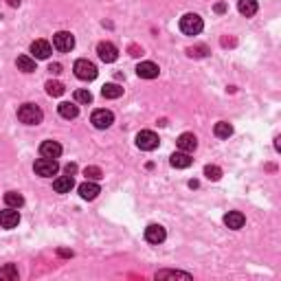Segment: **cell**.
I'll use <instances>...</instances> for the list:
<instances>
[{
    "label": "cell",
    "mask_w": 281,
    "mask_h": 281,
    "mask_svg": "<svg viewBox=\"0 0 281 281\" xmlns=\"http://www.w3.org/2000/svg\"><path fill=\"white\" fill-rule=\"evenodd\" d=\"M99 194H101V189H99V184L95 180H86V182L79 184V196L83 200H95Z\"/></svg>",
    "instance_id": "13"
},
{
    "label": "cell",
    "mask_w": 281,
    "mask_h": 281,
    "mask_svg": "<svg viewBox=\"0 0 281 281\" xmlns=\"http://www.w3.org/2000/svg\"><path fill=\"white\" fill-rule=\"evenodd\" d=\"M83 176H86L88 180H101V178H104L99 167H86V169H83Z\"/></svg>",
    "instance_id": "29"
},
{
    "label": "cell",
    "mask_w": 281,
    "mask_h": 281,
    "mask_svg": "<svg viewBox=\"0 0 281 281\" xmlns=\"http://www.w3.org/2000/svg\"><path fill=\"white\" fill-rule=\"evenodd\" d=\"M46 92L51 95V97H59V95H64V83L59 81H46Z\"/></svg>",
    "instance_id": "27"
},
{
    "label": "cell",
    "mask_w": 281,
    "mask_h": 281,
    "mask_svg": "<svg viewBox=\"0 0 281 281\" xmlns=\"http://www.w3.org/2000/svg\"><path fill=\"white\" fill-rule=\"evenodd\" d=\"M53 46L59 51V53H68V51H73V46H75V38H73V33H68V31H57L55 35H53Z\"/></svg>",
    "instance_id": "6"
},
{
    "label": "cell",
    "mask_w": 281,
    "mask_h": 281,
    "mask_svg": "<svg viewBox=\"0 0 281 281\" xmlns=\"http://www.w3.org/2000/svg\"><path fill=\"white\" fill-rule=\"evenodd\" d=\"M97 55H99L101 62L112 64V62H117L119 51H117V46L112 44V42H101V44L97 46Z\"/></svg>",
    "instance_id": "8"
},
{
    "label": "cell",
    "mask_w": 281,
    "mask_h": 281,
    "mask_svg": "<svg viewBox=\"0 0 281 281\" xmlns=\"http://www.w3.org/2000/svg\"><path fill=\"white\" fill-rule=\"evenodd\" d=\"M158 134L152 132V130H143V132L136 134V145H139L143 152H152V149L158 147Z\"/></svg>",
    "instance_id": "5"
},
{
    "label": "cell",
    "mask_w": 281,
    "mask_h": 281,
    "mask_svg": "<svg viewBox=\"0 0 281 281\" xmlns=\"http://www.w3.org/2000/svg\"><path fill=\"white\" fill-rule=\"evenodd\" d=\"M237 9H240L242 16L250 18V16L257 14V3L255 0H240V3H237Z\"/></svg>",
    "instance_id": "23"
},
{
    "label": "cell",
    "mask_w": 281,
    "mask_h": 281,
    "mask_svg": "<svg viewBox=\"0 0 281 281\" xmlns=\"http://www.w3.org/2000/svg\"><path fill=\"white\" fill-rule=\"evenodd\" d=\"M33 169H35V174L42 176V178H51V176H55V174H57V169H59L57 158H44V156H42V158L35 160Z\"/></svg>",
    "instance_id": "3"
},
{
    "label": "cell",
    "mask_w": 281,
    "mask_h": 281,
    "mask_svg": "<svg viewBox=\"0 0 281 281\" xmlns=\"http://www.w3.org/2000/svg\"><path fill=\"white\" fill-rule=\"evenodd\" d=\"M101 95H104L106 99H119L123 95V88L119 86V83H106V86L101 88Z\"/></svg>",
    "instance_id": "21"
},
{
    "label": "cell",
    "mask_w": 281,
    "mask_h": 281,
    "mask_svg": "<svg viewBox=\"0 0 281 281\" xmlns=\"http://www.w3.org/2000/svg\"><path fill=\"white\" fill-rule=\"evenodd\" d=\"M57 110L64 119H75L77 115H79V108H77L75 104H70V101H62V104L57 106Z\"/></svg>",
    "instance_id": "19"
},
{
    "label": "cell",
    "mask_w": 281,
    "mask_h": 281,
    "mask_svg": "<svg viewBox=\"0 0 281 281\" xmlns=\"http://www.w3.org/2000/svg\"><path fill=\"white\" fill-rule=\"evenodd\" d=\"M20 224V213H18V209H5V211H0V226L3 229H16V226Z\"/></svg>",
    "instance_id": "9"
},
{
    "label": "cell",
    "mask_w": 281,
    "mask_h": 281,
    "mask_svg": "<svg viewBox=\"0 0 281 281\" xmlns=\"http://www.w3.org/2000/svg\"><path fill=\"white\" fill-rule=\"evenodd\" d=\"M64 171H66L68 176H73L75 171H77V165H75V163H70V165H66V169H64Z\"/></svg>",
    "instance_id": "33"
},
{
    "label": "cell",
    "mask_w": 281,
    "mask_h": 281,
    "mask_svg": "<svg viewBox=\"0 0 281 281\" xmlns=\"http://www.w3.org/2000/svg\"><path fill=\"white\" fill-rule=\"evenodd\" d=\"M169 163H171V167H176V169H187V167H191L194 160L189 158L187 152H174L171 158H169Z\"/></svg>",
    "instance_id": "18"
},
{
    "label": "cell",
    "mask_w": 281,
    "mask_h": 281,
    "mask_svg": "<svg viewBox=\"0 0 281 281\" xmlns=\"http://www.w3.org/2000/svg\"><path fill=\"white\" fill-rule=\"evenodd\" d=\"M40 154L44 158H59V154H62V145H59L57 141H44L40 145Z\"/></svg>",
    "instance_id": "14"
},
{
    "label": "cell",
    "mask_w": 281,
    "mask_h": 281,
    "mask_svg": "<svg viewBox=\"0 0 281 281\" xmlns=\"http://www.w3.org/2000/svg\"><path fill=\"white\" fill-rule=\"evenodd\" d=\"M130 51H132V55H143V51H141V49H136V46H132Z\"/></svg>",
    "instance_id": "36"
},
{
    "label": "cell",
    "mask_w": 281,
    "mask_h": 281,
    "mask_svg": "<svg viewBox=\"0 0 281 281\" xmlns=\"http://www.w3.org/2000/svg\"><path fill=\"white\" fill-rule=\"evenodd\" d=\"M202 29H205V22L198 14H187L180 18V31L184 35H198Z\"/></svg>",
    "instance_id": "2"
},
{
    "label": "cell",
    "mask_w": 281,
    "mask_h": 281,
    "mask_svg": "<svg viewBox=\"0 0 281 281\" xmlns=\"http://www.w3.org/2000/svg\"><path fill=\"white\" fill-rule=\"evenodd\" d=\"M165 237H167V233H165V229L160 224H149L145 229V240L149 244H163Z\"/></svg>",
    "instance_id": "10"
},
{
    "label": "cell",
    "mask_w": 281,
    "mask_h": 281,
    "mask_svg": "<svg viewBox=\"0 0 281 281\" xmlns=\"http://www.w3.org/2000/svg\"><path fill=\"white\" fill-rule=\"evenodd\" d=\"M18 119L27 125H38V123H42V119H44V112H42L35 104H22L18 108Z\"/></svg>",
    "instance_id": "1"
},
{
    "label": "cell",
    "mask_w": 281,
    "mask_h": 281,
    "mask_svg": "<svg viewBox=\"0 0 281 281\" xmlns=\"http://www.w3.org/2000/svg\"><path fill=\"white\" fill-rule=\"evenodd\" d=\"M90 123L95 125L97 130H106V128H110L112 123H115V115H112L110 110H95L92 112V117H90Z\"/></svg>",
    "instance_id": "7"
},
{
    "label": "cell",
    "mask_w": 281,
    "mask_h": 281,
    "mask_svg": "<svg viewBox=\"0 0 281 281\" xmlns=\"http://www.w3.org/2000/svg\"><path fill=\"white\" fill-rule=\"evenodd\" d=\"M75 187V180H73V176H59L53 180V189L57 191V194H70V189Z\"/></svg>",
    "instance_id": "16"
},
{
    "label": "cell",
    "mask_w": 281,
    "mask_h": 281,
    "mask_svg": "<svg viewBox=\"0 0 281 281\" xmlns=\"http://www.w3.org/2000/svg\"><path fill=\"white\" fill-rule=\"evenodd\" d=\"M187 53H189L191 57H194V55H196V57H200V55H207V49H205V46H200V49H189Z\"/></svg>",
    "instance_id": "31"
},
{
    "label": "cell",
    "mask_w": 281,
    "mask_h": 281,
    "mask_svg": "<svg viewBox=\"0 0 281 281\" xmlns=\"http://www.w3.org/2000/svg\"><path fill=\"white\" fill-rule=\"evenodd\" d=\"M49 70H51V75H59L62 73V64H51Z\"/></svg>",
    "instance_id": "32"
},
{
    "label": "cell",
    "mask_w": 281,
    "mask_h": 281,
    "mask_svg": "<svg viewBox=\"0 0 281 281\" xmlns=\"http://www.w3.org/2000/svg\"><path fill=\"white\" fill-rule=\"evenodd\" d=\"M215 11H218V14H222V11H226V5H224V3L215 5Z\"/></svg>",
    "instance_id": "35"
},
{
    "label": "cell",
    "mask_w": 281,
    "mask_h": 281,
    "mask_svg": "<svg viewBox=\"0 0 281 281\" xmlns=\"http://www.w3.org/2000/svg\"><path fill=\"white\" fill-rule=\"evenodd\" d=\"M75 101L77 104H90L92 101V95H90V90H75Z\"/></svg>",
    "instance_id": "30"
},
{
    "label": "cell",
    "mask_w": 281,
    "mask_h": 281,
    "mask_svg": "<svg viewBox=\"0 0 281 281\" xmlns=\"http://www.w3.org/2000/svg\"><path fill=\"white\" fill-rule=\"evenodd\" d=\"M51 53H53V49H51V44L46 40H35L33 44H31V55H33V59H49Z\"/></svg>",
    "instance_id": "11"
},
{
    "label": "cell",
    "mask_w": 281,
    "mask_h": 281,
    "mask_svg": "<svg viewBox=\"0 0 281 281\" xmlns=\"http://www.w3.org/2000/svg\"><path fill=\"white\" fill-rule=\"evenodd\" d=\"M244 222H246V218H244V213H240V211H229L224 215V224L229 226V229H233V231L242 229Z\"/></svg>",
    "instance_id": "17"
},
{
    "label": "cell",
    "mask_w": 281,
    "mask_h": 281,
    "mask_svg": "<svg viewBox=\"0 0 281 281\" xmlns=\"http://www.w3.org/2000/svg\"><path fill=\"white\" fill-rule=\"evenodd\" d=\"M16 64H18V68H20L22 73H33L35 70V59L29 57V55H20L16 59Z\"/></svg>",
    "instance_id": "24"
},
{
    "label": "cell",
    "mask_w": 281,
    "mask_h": 281,
    "mask_svg": "<svg viewBox=\"0 0 281 281\" xmlns=\"http://www.w3.org/2000/svg\"><path fill=\"white\" fill-rule=\"evenodd\" d=\"M57 253L62 255V257H73V250H66V248H59Z\"/></svg>",
    "instance_id": "34"
},
{
    "label": "cell",
    "mask_w": 281,
    "mask_h": 281,
    "mask_svg": "<svg viewBox=\"0 0 281 281\" xmlns=\"http://www.w3.org/2000/svg\"><path fill=\"white\" fill-rule=\"evenodd\" d=\"M5 205L11 209H20L25 205V198H22V194H18V191H7V194H5Z\"/></svg>",
    "instance_id": "20"
},
{
    "label": "cell",
    "mask_w": 281,
    "mask_h": 281,
    "mask_svg": "<svg viewBox=\"0 0 281 281\" xmlns=\"http://www.w3.org/2000/svg\"><path fill=\"white\" fill-rule=\"evenodd\" d=\"M176 277L191 279V274L189 272H180V270H158L156 272V279H176Z\"/></svg>",
    "instance_id": "26"
},
{
    "label": "cell",
    "mask_w": 281,
    "mask_h": 281,
    "mask_svg": "<svg viewBox=\"0 0 281 281\" xmlns=\"http://www.w3.org/2000/svg\"><path fill=\"white\" fill-rule=\"evenodd\" d=\"M7 3L11 5V7H18V5H20V0H7Z\"/></svg>",
    "instance_id": "37"
},
{
    "label": "cell",
    "mask_w": 281,
    "mask_h": 281,
    "mask_svg": "<svg viewBox=\"0 0 281 281\" xmlns=\"http://www.w3.org/2000/svg\"><path fill=\"white\" fill-rule=\"evenodd\" d=\"M20 277V272H18V266L16 264H7L0 268V279L3 281H16Z\"/></svg>",
    "instance_id": "22"
},
{
    "label": "cell",
    "mask_w": 281,
    "mask_h": 281,
    "mask_svg": "<svg viewBox=\"0 0 281 281\" xmlns=\"http://www.w3.org/2000/svg\"><path fill=\"white\" fill-rule=\"evenodd\" d=\"M213 132H215V136H218V139H229V136L233 134V125L226 123V121H220V123H215Z\"/></svg>",
    "instance_id": "25"
},
{
    "label": "cell",
    "mask_w": 281,
    "mask_h": 281,
    "mask_svg": "<svg viewBox=\"0 0 281 281\" xmlns=\"http://www.w3.org/2000/svg\"><path fill=\"white\" fill-rule=\"evenodd\" d=\"M73 70H75V75L83 81H92L95 77H97V66H95L90 59H77Z\"/></svg>",
    "instance_id": "4"
},
{
    "label": "cell",
    "mask_w": 281,
    "mask_h": 281,
    "mask_svg": "<svg viewBox=\"0 0 281 281\" xmlns=\"http://www.w3.org/2000/svg\"><path fill=\"white\" fill-rule=\"evenodd\" d=\"M205 176L209 178V180H220V178H222V169H220L218 165H207L205 167Z\"/></svg>",
    "instance_id": "28"
},
{
    "label": "cell",
    "mask_w": 281,
    "mask_h": 281,
    "mask_svg": "<svg viewBox=\"0 0 281 281\" xmlns=\"http://www.w3.org/2000/svg\"><path fill=\"white\" fill-rule=\"evenodd\" d=\"M176 145H178V149L180 152H194L196 147H198V139H196L194 134H189V132H184V134H180L178 136V141H176Z\"/></svg>",
    "instance_id": "15"
},
{
    "label": "cell",
    "mask_w": 281,
    "mask_h": 281,
    "mask_svg": "<svg viewBox=\"0 0 281 281\" xmlns=\"http://www.w3.org/2000/svg\"><path fill=\"white\" fill-rule=\"evenodd\" d=\"M158 73H160V68L154 62H141L139 66H136V75H139L141 79H156Z\"/></svg>",
    "instance_id": "12"
}]
</instances>
